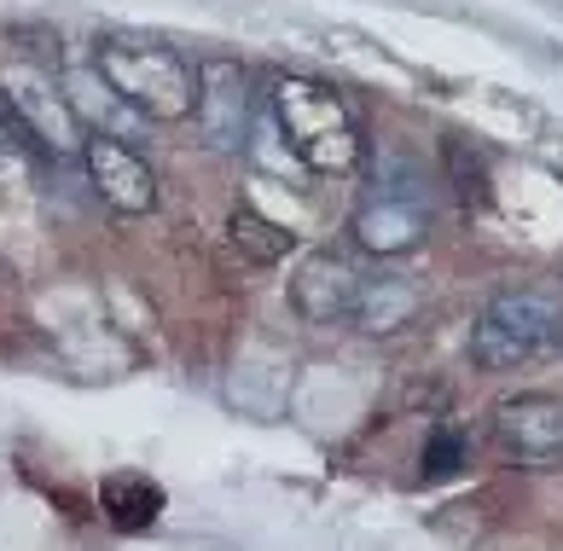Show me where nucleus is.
I'll use <instances>...</instances> for the list:
<instances>
[{
    "label": "nucleus",
    "mask_w": 563,
    "mask_h": 551,
    "mask_svg": "<svg viewBox=\"0 0 563 551\" xmlns=\"http://www.w3.org/2000/svg\"><path fill=\"white\" fill-rule=\"evenodd\" d=\"M81 163H88V180H93V192H99V203H106L111 216L140 221V216H152V209H157L152 163H145L122 134H88V140H81Z\"/></svg>",
    "instance_id": "0eeeda50"
},
{
    "label": "nucleus",
    "mask_w": 563,
    "mask_h": 551,
    "mask_svg": "<svg viewBox=\"0 0 563 551\" xmlns=\"http://www.w3.org/2000/svg\"><path fill=\"white\" fill-rule=\"evenodd\" d=\"M465 354L476 372L506 377V372H529L563 354V290L552 285H506L494 290L483 313L471 320Z\"/></svg>",
    "instance_id": "f03ea898"
},
{
    "label": "nucleus",
    "mask_w": 563,
    "mask_h": 551,
    "mask_svg": "<svg viewBox=\"0 0 563 551\" xmlns=\"http://www.w3.org/2000/svg\"><path fill=\"white\" fill-rule=\"evenodd\" d=\"M227 239H233L239 256L262 262V267H274V262H285L290 250H297V232L279 227V221H267L256 203H233V216H227Z\"/></svg>",
    "instance_id": "f8f14e48"
},
{
    "label": "nucleus",
    "mask_w": 563,
    "mask_h": 551,
    "mask_svg": "<svg viewBox=\"0 0 563 551\" xmlns=\"http://www.w3.org/2000/svg\"><path fill=\"white\" fill-rule=\"evenodd\" d=\"M465 453H471V441L453 430V423H435L430 430V441H424V476L435 482V476H453L459 464H465Z\"/></svg>",
    "instance_id": "ddd939ff"
},
{
    "label": "nucleus",
    "mask_w": 563,
    "mask_h": 551,
    "mask_svg": "<svg viewBox=\"0 0 563 551\" xmlns=\"http://www.w3.org/2000/svg\"><path fill=\"white\" fill-rule=\"evenodd\" d=\"M419 285L401 279V273H366V290H361V308H354V331L361 337H395L412 326V313H419Z\"/></svg>",
    "instance_id": "9d476101"
},
{
    "label": "nucleus",
    "mask_w": 563,
    "mask_h": 551,
    "mask_svg": "<svg viewBox=\"0 0 563 551\" xmlns=\"http://www.w3.org/2000/svg\"><path fill=\"white\" fill-rule=\"evenodd\" d=\"M0 93H7V104H12L18 134H30L41 152H53V157H81V140H88V134H81V117H76V104L58 93L47 76L7 70Z\"/></svg>",
    "instance_id": "1a4fd4ad"
},
{
    "label": "nucleus",
    "mask_w": 563,
    "mask_h": 551,
    "mask_svg": "<svg viewBox=\"0 0 563 551\" xmlns=\"http://www.w3.org/2000/svg\"><path fill=\"white\" fill-rule=\"evenodd\" d=\"M99 511H106V522L122 528V535H140V528H152L163 517V487L145 471H117V476L99 482Z\"/></svg>",
    "instance_id": "9b49d317"
},
{
    "label": "nucleus",
    "mask_w": 563,
    "mask_h": 551,
    "mask_svg": "<svg viewBox=\"0 0 563 551\" xmlns=\"http://www.w3.org/2000/svg\"><path fill=\"white\" fill-rule=\"evenodd\" d=\"M349 232L366 256H407L430 239V192H424V175L412 168L407 157H384L378 175H372L366 198L354 203Z\"/></svg>",
    "instance_id": "20e7f679"
},
{
    "label": "nucleus",
    "mask_w": 563,
    "mask_h": 551,
    "mask_svg": "<svg viewBox=\"0 0 563 551\" xmlns=\"http://www.w3.org/2000/svg\"><path fill=\"white\" fill-rule=\"evenodd\" d=\"M494 448L517 471H558L563 464V395L523 389L494 407Z\"/></svg>",
    "instance_id": "39448f33"
},
{
    "label": "nucleus",
    "mask_w": 563,
    "mask_h": 551,
    "mask_svg": "<svg viewBox=\"0 0 563 551\" xmlns=\"http://www.w3.org/2000/svg\"><path fill=\"white\" fill-rule=\"evenodd\" d=\"M192 122L210 152H244V134H250V76L239 58H198V104H192Z\"/></svg>",
    "instance_id": "6e6552de"
},
{
    "label": "nucleus",
    "mask_w": 563,
    "mask_h": 551,
    "mask_svg": "<svg viewBox=\"0 0 563 551\" xmlns=\"http://www.w3.org/2000/svg\"><path fill=\"white\" fill-rule=\"evenodd\" d=\"M361 290H366V273L343 250H308L297 273H290V308L308 326H349L354 308H361Z\"/></svg>",
    "instance_id": "423d86ee"
},
{
    "label": "nucleus",
    "mask_w": 563,
    "mask_h": 551,
    "mask_svg": "<svg viewBox=\"0 0 563 551\" xmlns=\"http://www.w3.org/2000/svg\"><path fill=\"white\" fill-rule=\"evenodd\" d=\"M93 76L129 104L140 122H186L198 104V65L157 41H99Z\"/></svg>",
    "instance_id": "7ed1b4c3"
},
{
    "label": "nucleus",
    "mask_w": 563,
    "mask_h": 551,
    "mask_svg": "<svg viewBox=\"0 0 563 551\" xmlns=\"http://www.w3.org/2000/svg\"><path fill=\"white\" fill-rule=\"evenodd\" d=\"M267 104H274L279 140L308 175H354L366 163V134L354 104L314 76H274L267 81Z\"/></svg>",
    "instance_id": "f257e3e1"
}]
</instances>
